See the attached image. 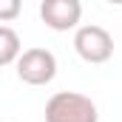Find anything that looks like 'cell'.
<instances>
[{"instance_id": "obj_5", "label": "cell", "mask_w": 122, "mask_h": 122, "mask_svg": "<svg viewBox=\"0 0 122 122\" xmlns=\"http://www.w3.org/2000/svg\"><path fill=\"white\" fill-rule=\"evenodd\" d=\"M20 54H23V43H20L17 31L9 29V26H3V29H0V65L17 62Z\"/></svg>"}, {"instance_id": "obj_1", "label": "cell", "mask_w": 122, "mask_h": 122, "mask_svg": "<svg viewBox=\"0 0 122 122\" xmlns=\"http://www.w3.org/2000/svg\"><path fill=\"white\" fill-rule=\"evenodd\" d=\"M46 122H99V111L85 94L57 91L46 102Z\"/></svg>"}, {"instance_id": "obj_7", "label": "cell", "mask_w": 122, "mask_h": 122, "mask_svg": "<svg viewBox=\"0 0 122 122\" xmlns=\"http://www.w3.org/2000/svg\"><path fill=\"white\" fill-rule=\"evenodd\" d=\"M108 3H114V6H122V0H108Z\"/></svg>"}, {"instance_id": "obj_6", "label": "cell", "mask_w": 122, "mask_h": 122, "mask_svg": "<svg viewBox=\"0 0 122 122\" xmlns=\"http://www.w3.org/2000/svg\"><path fill=\"white\" fill-rule=\"evenodd\" d=\"M17 14H20V0H0V20L3 23H11Z\"/></svg>"}, {"instance_id": "obj_3", "label": "cell", "mask_w": 122, "mask_h": 122, "mask_svg": "<svg viewBox=\"0 0 122 122\" xmlns=\"http://www.w3.org/2000/svg\"><path fill=\"white\" fill-rule=\"evenodd\" d=\"M17 77L26 85H48L57 77V57L48 48H26L17 60Z\"/></svg>"}, {"instance_id": "obj_2", "label": "cell", "mask_w": 122, "mask_h": 122, "mask_svg": "<svg viewBox=\"0 0 122 122\" xmlns=\"http://www.w3.org/2000/svg\"><path fill=\"white\" fill-rule=\"evenodd\" d=\"M74 51L91 65L108 62L114 57V37L102 26H80L74 34Z\"/></svg>"}, {"instance_id": "obj_4", "label": "cell", "mask_w": 122, "mask_h": 122, "mask_svg": "<svg viewBox=\"0 0 122 122\" xmlns=\"http://www.w3.org/2000/svg\"><path fill=\"white\" fill-rule=\"evenodd\" d=\"M40 17L51 31H71L80 29L82 20V3L80 0H43Z\"/></svg>"}]
</instances>
